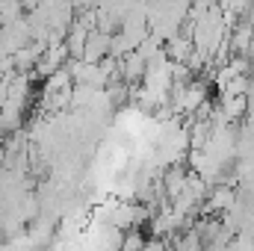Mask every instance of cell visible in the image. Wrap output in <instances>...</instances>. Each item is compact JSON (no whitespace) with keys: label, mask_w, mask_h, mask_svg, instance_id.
I'll list each match as a JSON object with an SVG mask.
<instances>
[{"label":"cell","mask_w":254,"mask_h":251,"mask_svg":"<svg viewBox=\"0 0 254 251\" xmlns=\"http://www.w3.org/2000/svg\"><path fill=\"white\" fill-rule=\"evenodd\" d=\"M187 178H190V175H187L181 166H175V169H169V172L163 175V189H166V195H169L172 201L187 189Z\"/></svg>","instance_id":"obj_1"},{"label":"cell","mask_w":254,"mask_h":251,"mask_svg":"<svg viewBox=\"0 0 254 251\" xmlns=\"http://www.w3.org/2000/svg\"><path fill=\"white\" fill-rule=\"evenodd\" d=\"M231 204H234V189L219 187V189H213L207 210H231Z\"/></svg>","instance_id":"obj_2"},{"label":"cell","mask_w":254,"mask_h":251,"mask_svg":"<svg viewBox=\"0 0 254 251\" xmlns=\"http://www.w3.org/2000/svg\"><path fill=\"white\" fill-rule=\"evenodd\" d=\"M201 237H198V231H190V234H181L178 237V251H201Z\"/></svg>","instance_id":"obj_3"},{"label":"cell","mask_w":254,"mask_h":251,"mask_svg":"<svg viewBox=\"0 0 254 251\" xmlns=\"http://www.w3.org/2000/svg\"><path fill=\"white\" fill-rule=\"evenodd\" d=\"M142 249H145V237H142V234H136V231H133V234H127L125 243H122V251H142Z\"/></svg>","instance_id":"obj_4"},{"label":"cell","mask_w":254,"mask_h":251,"mask_svg":"<svg viewBox=\"0 0 254 251\" xmlns=\"http://www.w3.org/2000/svg\"><path fill=\"white\" fill-rule=\"evenodd\" d=\"M142 251H169V249H166L160 240H151V243H145V249H142Z\"/></svg>","instance_id":"obj_5"}]
</instances>
